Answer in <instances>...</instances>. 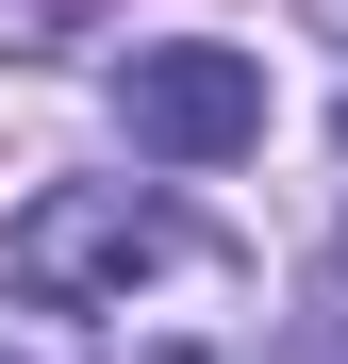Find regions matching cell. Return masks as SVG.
Wrapping results in <instances>:
<instances>
[{"mask_svg":"<svg viewBox=\"0 0 348 364\" xmlns=\"http://www.w3.org/2000/svg\"><path fill=\"white\" fill-rule=\"evenodd\" d=\"M0 298L33 315H116V331H216L249 348V249L199 232L166 182H50L0 232Z\"/></svg>","mask_w":348,"mask_h":364,"instance_id":"cell-1","label":"cell"},{"mask_svg":"<svg viewBox=\"0 0 348 364\" xmlns=\"http://www.w3.org/2000/svg\"><path fill=\"white\" fill-rule=\"evenodd\" d=\"M116 116H133L149 166H232V149H265V67L249 50H133Z\"/></svg>","mask_w":348,"mask_h":364,"instance_id":"cell-2","label":"cell"},{"mask_svg":"<svg viewBox=\"0 0 348 364\" xmlns=\"http://www.w3.org/2000/svg\"><path fill=\"white\" fill-rule=\"evenodd\" d=\"M0 364H249V348H216V331H100V315L0 298Z\"/></svg>","mask_w":348,"mask_h":364,"instance_id":"cell-3","label":"cell"}]
</instances>
